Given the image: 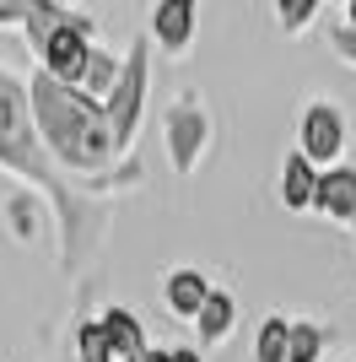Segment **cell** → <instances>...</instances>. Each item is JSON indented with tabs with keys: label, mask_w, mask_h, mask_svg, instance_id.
<instances>
[{
	"label": "cell",
	"mask_w": 356,
	"mask_h": 362,
	"mask_svg": "<svg viewBox=\"0 0 356 362\" xmlns=\"http://www.w3.org/2000/svg\"><path fill=\"white\" fill-rule=\"evenodd\" d=\"M59 362H76V357H71V351H65V357H59Z\"/></svg>",
	"instance_id": "cb8c5ba5"
},
{
	"label": "cell",
	"mask_w": 356,
	"mask_h": 362,
	"mask_svg": "<svg viewBox=\"0 0 356 362\" xmlns=\"http://www.w3.org/2000/svg\"><path fill=\"white\" fill-rule=\"evenodd\" d=\"M329 49H335V60H345L356 71V28L340 22V28H329Z\"/></svg>",
	"instance_id": "d6986e66"
},
{
	"label": "cell",
	"mask_w": 356,
	"mask_h": 362,
	"mask_svg": "<svg viewBox=\"0 0 356 362\" xmlns=\"http://www.w3.org/2000/svg\"><path fill=\"white\" fill-rule=\"evenodd\" d=\"M119 71H124V60L119 54H108V49H92V60H87V76H81V98H92V103H108L119 87Z\"/></svg>",
	"instance_id": "4fadbf2b"
},
{
	"label": "cell",
	"mask_w": 356,
	"mask_h": 362,
	"mask_svg": "<svg viewBox=\"0 0 356 362\" xmlns=\"http://www.w3.org/2000/svg\"><path fill=\"white\" fill-rule=\"evenodd\" d=\"M28 103H32V124H38L44 151L54 163H65L71 173H108L119 163L103 103L81 98L76 87H59L54 76H44V71L28 81Z\"/></svg>",
	"instance_id": "7a4b0ae2"
},
{
	"label": "cell",
	"mask_w": 356,
	"mask_h": 362,
	"mask_svg": "<svg viewBox=\"0 0 356 362\" xmlns=\"http://www.w3.org/2000/svg\"><path fill=\"white\" fill-rule=\"evenodd\" d=\"M28 49L38 54V71L54 76L59 87H81V76H87V60H92V22L87 11H76V6H59V0H28Z\"/></svg>",
	"instance_id": "3957f363"
},
{
	"label": "cell",
	"mask_w": 356,
	"mask_h": 362,
	"mask_svg": "<svg viewBox=\"0 0 356 362\" xmlns=\"http://www.w3.org/2000/svg\"><path fill=\"white\" fill-rule=\"evenodd\" d=\"M162 146H167L173 173H194L200 157L210 151V114L194 92H184V98H173L162 108Z\"/></svg>",
	"instance_id": "5b68a950"
},
{
	"label": "cell",
	"mask_w": 356,
	"mask_h": 362,
	"mask_svg": "<svg viewBox=\"0 0 356 362\" xmlns=\"http://www.w3.org/2000/svg\"><path fill=\"white\" fill-rule=\"evenodd\" d=\"M329 346V330L324 325H313V319H297L292 325V351H286V362H319Z\"/></svg>",
	"instance_id": "2e32d148"
},
{
	"label": "cell",
	"mask_w": 356,
	"mask_h": 362,
	"mask_svg": "<svg viewBox=\"0 0 356 362\" xmlns=\"http://www.w3.org/2000/svg\"><path fill=\"white\" fill-rule=\"evenodd\" d=\"M97 325H103V335H108V346H114L119 362H135L141 351H151V346H146V330H141V319H135L124 303H108L103 314H97Z\"/></svg>",
	"instance_id": "8fae6325"
},
{
	"label": "cell",
	"mask_w": 356,
	"mask_h": 362,
	"mask_svg": "<svg viewBox=\"0 0 356 362\" xmlns=\"http://www.w3.org/2000/svg\"><path fill=\"white\" fill-rule=\"evenodd\" d=\"M32 211H38V195H28V189L11 195V227H16V238H22V243L32 238Z\"/></svg>",
	"instance_id": "ac0fdd59"
},
{
	"label": "cell",
	"mask_w": 356,
	"mask_h": 362,
	"mask_svg": "<svg viewBox=\"0 0 356 362\" xmlns=\"http://www.w3.org/2000/svg\"><path fill=\"white\" fill-rule=\"evenodd\" d=\"M275 22H281L286 33H302V28L319 22V6H313V0H281V6H275Z\"/></svg>",
	"instance_id": "e0dca14e"
},
{
	"label": "cell",
	"mask_w": 356,
	"mask_h": 362,
	"mask_svg": "<svg viewBox=\"0 0 356 362\" xmlns=\"http://www.w3.org/2000/svg\"><path fill=\"white\" fill-rule=\"evenodd\" d=\"M157 362H206L194 346H157Z\"/></svg>",
	"instance_id": "44dd1931"
},
{
	"label": "cell",
	"mask_w": 356,
	"mask_h": 362,
	"mask_svg": "<svg viewBox=\"0 0 356 362\" xmlns=\"http://www.w3.org/2000/svg\"><path fill=\"white\" fill-rule=\"evenodd\" d=\"M345 22H351V28H356V0H351V6H345Z\"/></svg>",
	"instance_id": "603a6c76"
},
{
	"label": "cell",
	"mask_w": 356,
	"mask_h": 362,
	"mask_svg": "<svg viewBox=\"0 0 356 362\" xmlns=\"http://www.w3.org/2000/svg\"><path fill=\"white\" fill-rule=\"evenodd\" d=\"M0 173H11L28 195H44L49 206H54V216H59V265L76 276L81 249H87V211H81V200L59 184V173L49 168L38 124H32L28 81H16L6 65H0Z\"/></svg>",
	"instance_id": "6da1fadb"
},
{
	"label": "cell",
	"mask_w": 356,
	"mask_h": 362,
	"mask_svg": "<svg viewBox=\"0 0 356 362\" xmlns=\"http://www.w3.org/2000/svg\"><path fill=\"white\" fill-rule=\"evenodd\" d=\"M28 22V0H0V28H22Z\"/></svg>",
	"instance_id": "ffe728a7"
},
{
	"label": "cell",
	"mask_w": 356,
	"mask_h": 362,
	"mask_svg": "<svg viewBox=\"0 0 356 362\" xmlns=\"http://www.w3.org/2000/svg\"><path fill=\"white\" fill-rule=\"evenodd\" d=\"M275 195H281L286 211H313V200H319V168H313L297 146L281 157V184H275Z\"/></svg>",
	"instance_id": "30bf717a"
},
{
	"label": "cell",
	"mask_w": 356,
	"mask_h": 362,
	"mask_svg": "<svg viewBox=\"0 0 356 362\" xmlns=\"http://www.w3.org/2000/svg\"><path fill=\"white\" fill-rule=\"evenodd\" d=\"M194 22H200V11L189 0H157L151 6V44H162L167 54H184L194 38Z\"/></svg>",
	"instance_id": "9c48e42d"
},
{
	"label": "cell",
	"mask_w": 356,
	"mask_h": 362,
	"mask_svg": "<svg viewBox=\"0 0 356 362\" xmlns=\"http://www.w3.org/2000/svg\"><path fill=\"white\" fill-rule=\"evenodd\" d=\"M286 351H292V319H286V314H270L265 325L254 330L249 357L254 362H286Z\"/></svg>",
	"instance_id": "5bb4252c"
},
{
	"label": "cell",
	"mask_w": 356,
	"mask_h": 362,
	"mask_svg": "<svg viewBox=\"0 0 356 362\" xmlns=\"http://www.w3.org/2000/svg\"><path fill=\"white\" fill-rule=\"evenodd\" d=\"M313 211L324 216L335 227H356V168H329L319 173V200H313Z\"/></svg>",
	"instance_id": "52a82bcc"
},
{
	"label": "cell",
	"mask_w": 356,
	"mask_h": 362,
	"mask_svg": "<svg viewBox=\"0 0 356 362\" xmlns=\"http://www.w3.org/2000/svg\"><path fill=\"white\" fill-rule=\"evenodd\" d=\"M135 362H157V346H151V351H141V357H135Z\"/></svg>",
	"instance_id": "7402d4cb"
},
{
	"label": "cell",
	"mask_w": 356,
	"mask_h": 362,
	"mask_svg": "<svg viewBox=\"0 0 356 362\" xmlns=\"http://www.w3.org/2000/svg\"><path fill=\"white\" fill-rule=\"evenodd\" d=\"M345 136H351V130H345V114L335 103H308V108H302V119H297V151H302L319 173L340 168Z\"/></svg>",
	"instance_id": "8992f818"
},
{
	"label": "cell",
	"mask_w": 356,
	"mask_h": 362,
	"mask_svg": "<svg viewBox=\"0 0 356 362\" xmlns=\"http://www.w3.org/2000/svg\"><path fill=\"white\" fill-rule=\"evenodd\" d=\"M71 357H76V362H119L97 319H81V325L71 330Z\"/></svg>",
	"instance_id": "9a60e30c"
},
{
	"label": "cell",
	"mask_w": 356,
	"mask_h": 362,
	"mask_svg": "<svg viewBox=\"0 0 356 362\" xmlns=\"http://www.w3.org/2000/svg\"><path fill=\"white\" fill-rule=\"evenodd\" d=\"M232 330H237V298H232V292H210L206 314L194 319V335H200V346H222Z\"/></svg>",
	"instance_id": "7c38bea8"
},
{
	"label": "cell",
	"mask_w": 356,
	"mask_h": 362,
	"mask_svg": "<svg viewBox=\"0 0 356 362\" xmlns=\"http://www.w3.org/2000/svg\"><path fill=\"white\" fill-rule=\"evenodd\" d=\"M210 292H216V287H210L200 271H189V265H184V271H167V276H162V308H167L173 319H189V325L206 314Z\"/></svg>",
	"instance_id": "ba28073f"
},
{
	"label": "cell",
	"mask_w": 356,
	"mask_h": 362,
	"mask_svg": "<svg viewBox=\"0 0 356 362\" xmlns=\"http://www.w3.org/2000/svg\"><path fill=\"white\" fill-rule=\"evenodd\" d=\"M146 87H151V38H135L130 54H124V71H119L114 98L103 103L119 157L135 146V130H141V108H146Z\"/></svg>",
	"instance_id": "277c9868"
}]
</instances>
